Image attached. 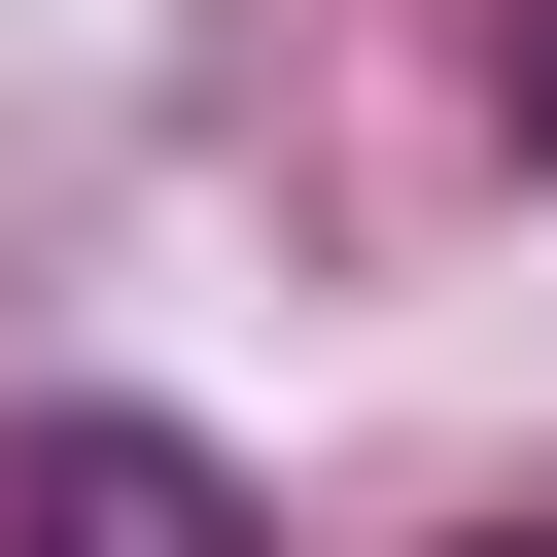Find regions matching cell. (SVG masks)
<instances>
[{
	"label": "cell",
	"mask_w": 557,
	"mask_h": 557,
	"mask_svg": "<svg viewBox=\"0 0 557 557\" xmlns=\"http://www.w3.org/2000/svg\"><path fill=\"white\" fill-rule=\"evenodd\" d=\"M0 557H278L209 418H0Z\"/></svg>",
	"instance_id": "1"
},
{
	"label": "cell",
	"mask_w": 557,
	"mask_h": 557,
	"mask_svg": "<svg viewBox=\"0 0 557 557\" xmlns=\"http://www.w3.org/2000/svg\"><path fill=\"white\" fill-rule=\"evenodd\" d=\"M487 557H557V522H487Z\"/></svg>",
	"instance_id": "3"
},
{
	"label": "cell",
	"mask_w": 557,
	"mask_h": 557,
	"mask_svg": "<svg viewBox=\"0 0 557 557\" xmlns=\"http://www.w3.org/2000/svg\"><path fill=\"white\" fill-rule=\"evenodd\" d=\"M522 139H557V0H522Z\"/></svg>",
	"instance_id": "2"
}]
</instances>
